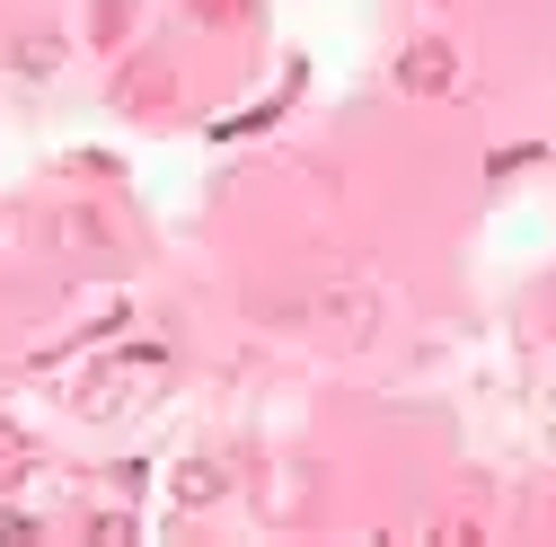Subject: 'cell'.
<instances>
[{"instance_id": "cell-1", "label": "cell", "mask_w": 556, "mask_h": 547, "mask_svg": "<svg viewBox=\"0 0 556 547\" xmlns=\"http://www.w3.org/2000/svg\"><path fill=\"white\" fill-rule=\"evenodd\" d=\"M397 89H406V98H451V89H459V44H451V36H415V44L397 53Z\"/></svg>"}]
</instances>
